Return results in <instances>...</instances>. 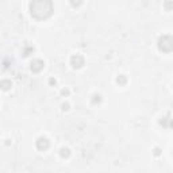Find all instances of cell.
<instances>
[{"label": "cell", "instance_id": "6da1fadb", "mask_svg": "<svg viewBox=\"0 0 173 173\" xmlns=\"http://www.w3.org/2000/svg\"><path fill=\"white\" fill-rule=\"evenodd\" d=\"M31 15L35 19H46L53 12V3L51 0H32L30 4Z\"/></svg>", "mask_w": 173, "mask_h": 173}, {"label": "cell", "instance_id": "7a4b0ae2", "mask_svg": "<svg viewBox=\"0 0 173 173\" xmlns=\"http://www.w3.org/2000/svg\"><path fill=\"white\" fill-rule=\"evenodd\" d=\"M158 47H160V50L165 51V53L172 51L173 50V38L171 35H164V37H161L158 41Z\"/></svg>", "mask_w": 173, "mask_h": 173}, {"label": "cell", "instance_id": "3957f363", "mask_svg": "<svg viewBox=\"0 0 173 173\" xmlns=\"http://www.w3.org/2000/svg\"><path fill=\"white\" fill-rule=\"evenodd\" d=\"M43 69V62L41 60H34L31 62V70L32 72H39Z\"/></svg>", "mask_w": 173, "mask_h": 173}, {"label": "cell", "instance_id": "277c9868", "mask_svg": "<svg viewBox=\"0 0 173 173\" xmlns=\"http://www.w3.org/2000/svg\"><path fill=\"white\" fill-rule=\"evenodd\" d=\"M83 64H84L83 57H80V55H76V57H72V65H73L74 68H80Z\"/></svg>", "mask_w": 173, "mask_h": 173}, {"label": "cell", "instance_id": "5b68a950", "mask_svg": "<svg viewBox=\"0 0 173 173\" xmlns=\"http://www.w3.org/2000/svg\"><path fill=\"white\" fill-rule=\"evenodd\" d=\"M37 146H38V149L42 150V149H47L49 148V141L46 138H39L38 139V142H37Z\"/></svg>", "mask_w": 173, "mask_h": 173}, {"label": "cell", "instance_id": "8992f818", "mask_svg": "<svg viewBox=\"0 0 173 173\" xmlns=\"http://www.w3.org/2000/svg\"><path fill=\"white\" fill-rule=\"evenodd\" d=\"M81 4V0H72V6L73 7H77V6Z\"/></svg>", "mask_w": 173, "mask_h": 173}, {"label": "cell", "instance_id": "52a82bcc", "mask_svg": "<svg viewBox=\"0 0 173 173\" xmlns=\"http://www.w3.org/2000/svg\"><path fill=\"white\" fill-rule=\"evenodd\" d=\"M171 7H173V4H171V3H166V8H171Z\"/></svg>", "mask_w": 173, "mask_h": 173}]
</instances>
